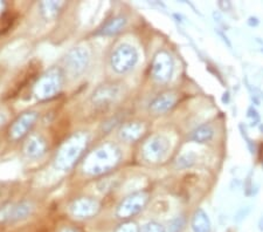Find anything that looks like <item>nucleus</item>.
Segmentation results:
<instances>
[{"mask_svg": "<svg viewBox=\"0 0 263 232\" xmlns=\"http://www.w3.org/2000/svg\"><path fill=\"white\" fill-rule=\"evenodd\" d=\"M121 149L115 143L107 142L87 155L82 163V171L88 176H101L112 170L121 162Z\"/></svg>", "mask_w": 263, "mask_h": 232, "instance_id": "obj_1", "label": "nucleus"}, {"mask_svg": "<svg viewBox=\"0 0 263 232\" xmlns=\"http://www.w3.org/2000/svg\"><path fill=\"white\" fill-rule=\"evenodd\" d=\"M89 143L87 133H76L63 142L55 156L54 166L59 170L68 171L73 168L86 151Z\"/></svg>", "mask_w": 263, "mask_h": 232, "instance_id": "obj_2", "label": "nucleus"}, {"mask_svg": "<svg viewBox=\"0 0 263 232\" xmlns=\"http://www.w3.org/2000/svg\"><path fill=\"white\" fill-rule=\"evenodd\" d=\"M65 73L60 67H53L37 79L33 87V94L39 101L53 99L60 93Z\"/></svg>", "mask_w": 263, "mask_h": 232, "instance_id": "obj_3", "label": "nucleus"}, {"mask_svg": "<svg viewBox=\"0 0 263 232\" xmlns=\"http://www.w3.org/2000/svg\"><path fill=\"white\" fill-rule=\"evenodd\" d=\"M138 62V52L134 46L122 44L114 50L110 57V65L117 74H125L135 68Z\"/></svg>", "mask_w": 263, "mask_h": 232, "instance_id": "obj_4", "label": "nucleus"}, {"mask_svg": "<svg viewBox=\"0 0 263 232\" xmlns=\"http://www.w3.org/2000/svg\"><path fill=\"white\" fill-rule=\"evenodd\" d=\"M170 150V141L164 135L157 134L148 137L143 145V158L148 163H158L166 157Z\"/></svg>", "mask_w": 263, "mask_h": 232, "instance_id": "obj_5", "label": "nucleus"}, {"mask_svg": "<svg viewBox=\"0 0 263 232\" xmlns=\"http://www.w3.org/2000/svg\"><path fill=\"white\" fill-rule=\"evenodd\" d=\"M90 62V52L87 47H75L67 53L63 59V65L70 77L78 78L84 73Z\"/></svg>", "mask_w": 263, "mask_h": 232, "instance_id": "obj_6", "label": "nucleus"}, {"mask_svg": "<svg viewBox=\"0 0 263 232\" xmlns=\"http://www.w3.org/2000/svg\"><path fill=\"white\" fill-rule=\"evenodd\" d=\"M148 193L146 191H138L131 193L124 198L116 209V216L120 219H130L138 215L145 208L148 202Z\"/></svg>", "mask_w": 263, "mask_h": 232, "instance_id": "obj_7", "label": "nucleus"}, {"mask_svg": "<svg viewBox=\"0 0 263 232\" xmlns=\"http://www.w3.org/2000/svg\"><path fill=\"white\" fill-rule=\"evenodd\" d=\"M173 68H175V65H173L171 56L165 50H160L152 60L151 75L157 82L165 83L172 78Z\"/></svg>", "mask_w": 263, "mask_h": 232, "instance_id": "obj_8", "label": "nucleus"}, {"mask_svg": "<svg viewBox=\"0 0 263 232\" xmlns=\"http://www.w3.org/2000/svg\"><path fill=\"white\" fill-rule=\"evenodd\" d=\"M37 119H39V114L34 111L21 114L18 119L11 124L10 129H8V136L12 141L21 140L31 132Z\"/></svg>", "mask_w": 263, "mask_h": 232, "instance_id": "obj_9", "label": "nucleus"}, {"mask_svg": "<svg viewBox=\"0 0 263 232\" xmlns=\"http://www.w3.org/2000/svg\"><path fill=\"white\" fill-rule=\"evenodd\" d=\"M101 210V204L94 198L81 197L75 200L69 206L70 213L78 219H88L95 217Z\"/></svg>", "mask_w": 263, "mask_h": 232, "instance_id": "obj_10", "label": "nucleus"}, {"mask_svg": "<svg viewBox=\"0 0 263 232\" xmlns=\"http://www.w3.org/2000/svg\"><path fill=\"white\" fill-rule=\"evenodd\" d=\"M33 211V204L29 202H21L18 204L4 206L0 209V222H16L27 218Z\"/></svg>", "mask_w": 263, "mask_h": 232, "instance_id": "obj_11", "label": "nucleus"}, {"mask_svg": "<svg viewBox=\"0 0 263 232\" xmlns=\"http://www.w3.org/2000/svg\"><path fill=\"white\" fill-rule=\"evenodd\" d=\"M120 91L116 86H111V84H107V86H102L94 92L91 96V102L97 107H103V105H108L117 99Z\"/></svg>", "mask_w": 263, "mask_h": 232, "instance_id": "obj_12", "label": "nucleus"}, {"mask_svg": "<svg viewBox=\"0 0 263 232\" xmlns=\"http://www.w3.org/2000/svg\"><path fill=\"white\" fill-rule=\"evenodd\" d=\"M145 124L142 122H129L122 126L120 130V138L124 142H135L139 140L145 133Z\"/></svg>", "mask_w": 263, "mask_h": 232, "instance_id": "obj_13", "label": "nucleus"}, {"mask_svg": "<svg viewBox=\"0 0 263 232\" xmlns=\"http://www.w3.org/2000/svg\"><path fill=\"white\" fill-rule=\"evenodd\" d=\"M46 150H47V143L42 138L41 136H31L25 143V155L27 156L28 158H40L41 156H44Z\"/></svg>", "mask_w": 263, "mask_h": 232, "instance_id": "obj_14", "label": "nucleus"}, {"mask_svg": "<svg viewBox=\"0 0 263 232\" xmlns=\"http://www.w3.org/2000/svg\"><path fill=\"white\" fill-rule=\"evenodd\" d=\"M177 95L175 93H164L152 101L150 104V111L155 114H164L172 109L177 103Z\"/></svg>", "mask_w": 263, "mask_h": 232, "instance_id": "obj_15", "label": "nucleus"}, {"mask_svg": "<svg viewBox=\"0 0 263 232\" xmlns=\"http://www.w3.org/2000/svg\"><path fill=\"white\" fill-rule=\"evenodd\" d=\"M126 25L125 16H115V18L109 19L107 23L102 25V27L97 31V34L103 37H111L120 33Z\"/></svg>", "mask_w": 263, "mask_h": 232, "instance_id": "obj_16", "label": "nucleus"}, {"mask_svg": "<svg viewBox=\"0 0 263 232\" xmlns=\"http://www.w3.org/2000/svg\"><path fill=\"white\" fill-rule=\"evenodd\" d=\"M191 226H192L193 232H211L212 224L209 215L202 209H198L193 215Z\"/></svg>", "mask_w": 263, "mask_h": 232, "instance_id": "obj_17", "label": "nucleus"}, {"mask_svg": "<svg viewBox=\"0 0 263 232\" xmlns=\"http://www.w3.org/2000/svg\"><path fill=\"white\" fill-rule=\"evenodd\" d=\"M65 6L63 2H41L39 4L40 13L45 20H54L60 13L62 7Z\"/></svg>", "mask_w": 263, "mask_h": 232, "instance_id": "obj_18", "label": "nucleus"}, {"mask_svg": "<svg viewBox=\"0 0 263 232\" xmlns=\"http://www.w3.org/2000/svg\"><path fill=\"white\" fill-rule=\"evenodd\" d=\"M214 136V129L210 124H203L197 128L191 134L190 140L197 143H206L210 142Z\"/></svg>", "mask_w": 263, "mask_h": 232, "instance_id": "obj_19", "label": "nucleus"}, {"mask_svg": "<svg viewBox=\"0 0 263 232\" xmlns=\"http://www.w3.org/2000/svg\"><path fill=\"white\" fill-rule=\"evenodd\" d=\"M194 162H196V155L193 153H185L178 157L177 167L180 169H186L192 167Z\"/></svg>", "mask_w": 263, "mask_h": 232, "instance_id": "obj_20", "label": "nucleus"}, {"mask_svg": "<svg viewBox=\"0 0 263 232\" xmlns=\"http://www.w3.org/2000/svg\"><path fill=\"white\" fill-rule=\"evenodd\" d=\"M141 232H166V229L157 222H148L146 224H144L141 229Z\"/></svg>", "mask_w": 263, "mask_h": 232, "instance_id": "obj_21", "label": "nucleus"}, {"mask_svg": "<svg viewBox=\"0 0 263 232\" xmlns=\"http://www.w3.org/2000/svg\"><path fill=\"white\" fill-rule=\"evenodd\" d=\"M115 232H141V229L135 222H124L116 227Z\"/></svg>", "mask_w": 263, "mask_h": 232, "instance_id": "obj_22", "label": "nucleus"}, {"mask_svg": "<svg viewBox=\"0 0 263 232\" xmlns=\"http://www.w3.org/2000/svg\"><path fill=\"white\" fill-rule=\"evenodd\" d=\"M182 227H184V219L177 218L170 225V232H180Z\"/></svg>", "mask_w": 263, "mask_h": 232, "instance_id": "obj_23", "label": "nucleus"}, {"mask_svg": "<svg viewBox=\"0 0 263 232\" xmlns=\"http://www.w3.org/2000/svg\"><path fill=\"white\" fill-rule=\"evenodd\" d=\"M60 232H79V231H78V230H75V229H73V227L66 226V227H63V229H62Z\"/></svg>", "mask_w": 263, "mask_h": 232, "instance_id": "obj_24", "label": "nucleus"}, {"mask_svg": "<svg viewBox=\"0 0 263 232\" xmlns=\"http://www.w3.org/2000/svg\"><path fill=\"white\" fill-rule=\"evenodd\" d=\"M5 121H6V115H5V114L0 113V127L5 123Z\"/></svg>", "mask_w": 263, "mask_h": 232, "instance_id": "obj_25", "label": "nucleus"}, {"mask_svg": "<svg viewBox=\"0 0 263 232\" xmlns=\"http://www.w3.org/2000/svg\"><path fill=\"white\" fill-rule=\"evenodd\" d=\"M5 3H4V2H0V14H2L3 13V11L4 10H5Z\"/></svg>", "mask_w": 263, "mask_h": 232, "instance_id": "obj_26", "label": "nucleus"}]
</instances>
